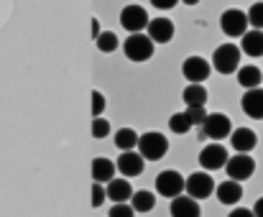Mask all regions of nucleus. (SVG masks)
I'll use <instances>...</instances> for the list:
<instances>
[{
    "label": "nucleus",
    "mask_w": 263,
    "mask_h": 217,
    "mask_svg": "<svg viewBox=\"0 0 263 217\" xmlns=\"http://www.w3.org/2000/svg\"><path fill=\"white\" fill-rule=\"evenodd\" d=\"M228 148L222 146V143H210V146H204L202 151H199V166L204 169V171H217V169H225V164H228Z\"/></svg>",
    "instance_id": "11"
},
{
    "label": "nucleus",
    "mask_w": 263,
    "mask_h": 217,
    "mask_svg": "<svg viewBox=\"0 0 263 217\" xmlns=\"http://www.w3.org/2000/svg\"><path fill=\"white\" fill-rule=\"evenodd\" d=\"M154 51H156V44L151 41V36L148 33H130L125 41H123V54H125V59H130V62H136V64H143V62H148L151 56H154Z\"/></svg>",
    "instance_id": "1"
},
{
    "label": "nucleus",
    "mask_w": 263,
    "mask_h": 217,
    "mask_svg": "<svg viewBox=\"0 0 263 217\" xmlns=\"http://www.w3.org/2000/svg\"><path fill=\"white\" fill-rule=\"evenodd\" d=\"M186 115H189L192 125H202L207 117V110H204V105H194V108H186Z\"/></svg>",
    "instance_id": "31"
},
{
    "label": "nucleus",
    "mask_w": 263,
    "mask_h": 217,
    "mask_svg": "<svg viewBox=\"0 0 263 217\" xmlns=\"http://www.w3.org/2000/svg\"><path fill=\"white\" fill-rule=\"evenodd\" d=\"M240 108L248 117L253 120H263V87H253V90H246L243 100H240Z\"/></svg>",
    "instance_id": "16"
},
{
    "label": "nucleus",
    "mask_w": 263,
    "mask_h": 217,
    "mask_svg": "<svg viewBox=\"0 0 263 217\" xmlns=\"http://www.w3.org/2000/svg\"><path fill=\"white\" fill-rule=\"evenodd\" d=\"M169 212H172V217H199L202 207H199V200H194L189 194H179V197L172 200Z\"/></svg>",
    "instance_id": "15"
},
{
    "label": "nucleus",
    "mask_w": 263,
    "mask_h": 217,
    "mask_svg": "<svg viewBox=\"0 0 263 217\" xmlns=\"http://www.w3.org/2000/svg\"><path fill=\"white\" fill-rule=\"evenodd\" d=\"M115 171H118V164H115V161H110V159H105V156L92 159V179H95V182L107 184V182L115 179Z\"/></svg>",
    "instance_id": "18"
},
{
    "label": "nucleus",
    "mask_w": 263,
    "mask_h": 217,
    "mask_svg": "<svg viewBox=\"0 0 263 217\" xmlns=\"http://www.w3.org/2000/svg\"><path fill=\"white\" fill-rule=\"evenodd\" d=\"M138 153L146 161H161L169 153V138L159 130H148L138 138Z\"/></svg>",
    "instance_id": "2"
},
{
    "label": "nucleus",
    "mask_w": 263,
    "mask_h": 217,
    "mask_svg": "<svg viewBox=\"0 0 263 217\" xmlns=\"http://www.w3.org/2000/svg\"><path fill=\"white\" fill-rule=\"evenodd\" d=\"M130 205H133V210H136V212H151V210L156 207V194H154V192H146V189L133 192Z\"/></svg>",
    "instance_id": "24"
},
{
    "label": "nucleus",
    "mask_w": 263,
    "mask_h": 217,
    "mask_svg": "<svg viewBox=\"0 0 263 217\" xmlns=\"http://www.w3.org/2000/svg\"><path fill=\"white\" fill-rule=\"evenodd\" d=\"M253 212H256V217H263V197L256 202V207H253Z\"/></svg>",
    "instance_id": "36"
},
{
    "label": "nucleus",
    "mask_w": 263,
    "mask_h": 217,
    "mask_svg": "<svg viewBox=\"0 0 263 217\" xmlns=\"http://www.w3.org/2000/svg\"><path fill=\"white\" fill-rule=\"evenodd\" d=\"M233 133V120L225 112H207L204 123L199 125V135L202 138H212V141H225Z\"/></svg>",
    "instance_id": "4"
},
{
    "label": "nucleus",
    "mask_w": 263,
    "mask_h": 217,
    "mask_svg": "<svg viewBox=\"0 0 263 217\" xmlns=\"http://www.w3.org/2000/svg\"><path fill=\"white\" fill-rule=\"evenodd\" d=\"M240 51L248 54V56H253V59L263 56V31L261 28L246 31V33L240 36Z\"/></svg>",
    "instance_id": "20"
},
{
    "label": "nucleus",
    "mask_w": 263,
    "mask_h": 217,
    "mask_svg": "<svg viewBox=\"0 0 263 217\" xmlns=\"http://www.w3.org/2000/svg\"><path fill=\"white\" fill-rule=\"evenodd\" d=\"M92 117H102V110L107 105V100H105V95L100 92V90H92Z\"/></svg>",
    "instance_id": "30"
},
{
    "label": "nucleus",
    "mask_w": 263,
    "mask_h": 217,
    "mask_svg": "<svg viewBox=\"0 0 263 217\" xmlns=\"http://www.w3.org/2000/svg\"><path fill=\"white\" fill-rule=\"evenodd\" d=\"M228 217H256V212L253 210H246V207H235Z\"/></svg>",
    "instance_id": "34"
},
{
    "label": "nucleus",
    "mask_w": 263,
    "mask_h": 217,
    "mask_svg": "<svg viewBox=\"0 0 263 217\" xmlns=\"http://www.w3.org/2000/svg\"><path fill=\"white\" fill-rule=\"evenodd\" d=\"M194 125H192V120H189V115H186V110H181V112H174L172 117H169V130L176 133V135H184V133H189Z\"/></svg>",
    "instance_id": "26"
},
{
    "label": "nucleus",
    "mask_w": 263,
    "mask_h": 217,
    "mask_svg": "<svg viewBox=\"0 0 263 217\" xmlns=\"http://www.w3.org/2000/svg\"><path fill=\"white\" fill-rule=\"evenodd\" d=\"M176 3H181V0H151V5L159 8V10H172Z\"/></svg>",
    "instance_id": "33"
},
{
    "label": "nucleus",
    "mask_w": 263,
    "mask_h": 217,
    "mask_svg": "<svg viewBox=\"0 0 263 217\" xmlns=\"http://www.w3.org/2000/svg\"><path fill=\"white\" fill-rule=\"evenodd\" d=\"M181 3H184V5H197L199 0H181Z\"/></svg>",
    "instance_id": "37"
},
{
    "label": "nucleus",
    "mask_w": 263,
    "mask_h": 217,
    "mask_svg": "<svg viewBox=\"0 0 263 217\" xmlns=\"http://www.w3.org/2000/svg\"><path fill=\"white\" fill-rule=\"evenodd\" d=\"M115 164H118V171H120L125 179L141 176L143 169H146V159H143L138 151H120V159H118Z\"/></svg>",
    "instance_id": "12"
},
{
    "label": "nucleus",
    "mask_w": 263,
    "mask_h": 217,
    "mask_svg": "<svg viewBox=\"0 0 263 217\" xmlns=\"http://www.w3.org/2000/svg\"><path fill=\"white\" fill-rule=\"evenodd\" d=\"M248 13L240 10V8H228L222 15H220V28L225 36L230 38H240L246 31H248Z\"/></svg>",
    "instance_id": "5"
},
{
    "label": "nucleus",
    "mask_w": 263,
    "mask_h": 217,
    "mask_svg": "<svg viewBox=\"0 0 263 217\" xmlns=\"http://www.w3.org/2000/svg\"><path fill=\"white\" fill-rule=\"evenodd\" d=\"M248 23H251L253 28H261L263 31V0L253 3V5L248 8Z\"/></svg>",
    "instance_id": "28"
},
{
    "label": "nucleus",
    "mask_w": 263,
    "mask_h": 217,
    "mask_svg": "<svg viewBox=\"0 0 263 217\" xmlns=\"http://www.w3.org/2000/svg\"><path fill=\"white\" fill-rule=\"evenodd\" d=\"M148 13H146V8L143 5H125L123 10H120V26L128 31V33H141V31H146V26H148Z\"/></svg>",
    "instance_id": "9"
},
{
    "label": "nucleus",
    "mask_w": 263,
    "mask_h": 217,
    "mask_svg": "<svg viewBox=\"0 0 263 217\" xmlns=\"http://www.w3.org/2000/svg\"><path fill=\"white\" fill-rule=\"evenodd\" d=\"M89 133H92L95 141H102V138L110 135V123L105 117H92V130Z\"/></svg>",
    "instance_id": "27"
},
{
    "label": "nucleus",
    "mask_w": 263,
    "mask_h": 217,
    "mask_svg": "<svg viewBox=\"0 0 263 217\" xmlns=\"http://www.w3.org/2000/svg\"><path fill=\"white\" fill-rule=\"evenodd\" d=\"M240 56H243L240 46H235V44H222V46H217L215 54H212V69L220 72V74H235V72L240 69Z\"/></svg>",
    "instance_id": "3"
},
{
    "label": "nucleus",
    "mask_w": 263,
    "mask_h": 217,
    "mask_svg": "<svg viewBox=\"0 0 263 217\" xmlns=\"http://www.w3.org/2000/svg\"><path fill=\"white\" fill-rule=\"evenodd\" d=\"M215 194H217L220 205H238V202L243 200V187H240V182H235V179H228V182L217 184Z\"/></svg>",
    "instance_id": "19"
},
{
    "label": "nucleus",
    "mask_w": 263,
    "mask_h": 217,
    "mask_svg": "<svg viewBox=\"0 0 263 217\" xmlns=\"http://www.w3.org/2000/svg\"><path fill=\"white\" fill-rule=\"evenodd\" d=\"M107 217H136V210H133L130 202H118V205L110 207Z\"/></svg>",
    "instance_id": "29"
},
{
    "label": "nucleus",
    "mask_w": 263,
    "mask_h": 217,
    "mask_svg": "<svg viewBox=\"0 0 263 217\" xmlns=\"http://www.w3.org/2000/svg\"><path fill=\"white\" fill-rule=\"evenodd\" d=\"M184 192H186V179H184L179 171L166 169V171H161V174L156 176V194L174 200V197L184 194Z\"/></svg>",
    "instance_id": "6"
},
{
    "label": "nucleus",
    "mask_w": 263,
    "mask_h": 217,
    "mask_svg": "<svg viewBox=\"0 0 263 217\" xmlns=\"http://www.w3.org/2000/svg\"><path fill=\"white\" fill-rule=\"evenodd\" d=\"M230 146L235 148V153H251L258 146V135L251 128H233L230 133Z\"/></svg>",
    "instance_id": "14"
},
{
    "label": "nucleus",
    "mask_w": 263,
    "mask_h": 217,
    "mask_svg": "<svg viewBox=\"0 0 263 217\" xmlns=\"http://www.w3.org/2000/svg\"><path fill=\"white\" fill-rule=\"evenodd\" d=\"M215 189H217V184L210 176V171H194L186 176V194L194 200H207L215 194Z\"/></svg>",
    "instance_id": "8"
},
{
    "label": "nucleus",
    "mask_w": 263,
    "mask_h": 217,
    "mask_svg": "<svg viewBox=\"0 0 263 217\" xmlns=\"http://www.w3.org/2000/svg\"><path fill=\"white\" fill-rule=\"evenodd\" d=\"M146 33L151 36L154 44H169V41L174 38L176 28L169 18H151L148 26H146Z\"/></svg>",
    "instance_id": "13"
},
{
    "label": "nucleus",
    "mask_w": 263,
    "mask_h": 217,
    "mask_svg": "<svg viewBox=\"0 0 263 217\" xmlns=\"http://www.w3.org/2000/svg\"><path fill=\"white\" fill-rule=\"evenodd\" d=\"M133 184L123 176V179H112V182H107V189H105V194H107V200L110 202H130V197H133Z\"/></svg>",
    "instance_id": "17"
},
{
    "label": "nucleus",
    "mask_w": 263,
    "mask_h": 217,
    "mask_svg": "<svg viewBox=\"0 0 263 217\" xmlns=\"http://www.w3.org/2000/svg\"><path fill=\"white\" fill-rule=\"evenodd\" d=\"M181 100L186 103V108L204 105V103H207V87H204V85H199V82H192V85H186V87H184Z\"/></svg>",
    "instance_id": "22"
},
{
    "label": "nucleus",
    "mask_w": 263,
    "mask_h": 217,
    "mask_svg": "<svg viewBox=\"0 0 263 217\" xmlns=\"http://www.w3.org/2000/svg\"><path fill=\"white\" fill-rule=\"evenodd\" d=\"M138 133L133 130V128H120L118 133H115V146L120 148V151H133V148H138Z\"/></svg>",
    "instance_id": "23"
},
{
    "label": "nucleus",
    "mask_w": 263,
    "mask_h": 217,
    "mask_svg": "<svg viewBox=\"0 0 263 217\" xmlns=\"http://www.w3.org/2000/svg\"><path fill=\"white\" fill-rule=\"evenodd\" d=\"M105 187L100 184V182H95L92 184V207H102V202H105Z\"/></svg>",
    "instance_id": "32"
},
{
    "label": "nucleus",
    "mask_w": 263,
    "mask_h": 217,
    "mask_svg": "<svg viewBox=\"0 0 263 217\" xmlns=\"http://www.w3.org/2000/svg\"><path fill=\"white\" fill-rule=\"evenodd\" d=\"M235 74H238V85L246 87V90H253V87L263 85V72L256 64H246V67H240Z\"/></svg>",
    "instance_id": "21"
},
{
    "label": "nucleus",
    "mask_w": 263,
    "mask_h": 217,
    "mask_svg": "<svg viewBox=\"0 0 263 217\" xmlns=\"http://www.w3.org/2000/svg\"><path fill=\"white\" fill-rule=\"evenodd\" d=\"M181 74L186 77V82H207L212 74V62H207L204 56H186L181 64Z\"/></svg>",
    "instance_id": "10"
},
{
    "label": "nucleus",
    "mask_w": 263,
    "mask_h": 217,
    "mask_svg": "<svg viewBox=\"0 0 263 217\" xmlns=\"http://www.w3.org/2000/svg\"><path fill=\"white\" fill-rule=\"evenodd\" d=\"M225 171H228V179H235V182H246L256 174V161L251 153H235L228 159L225 164Z\"/></svg>",
    "instance_id": "7"
},
{
    "label": "nucleus",
    "mask_w": 263,
    "mask_h": 217,
    "mask_svg": "<svg viewBox=\"0 0 263 217\" xmlns=\"http://www.w3.org/2000/svg\"><path fill=\"white\" fill-rule=\"evenodd\" d=\"M95 44H97V49H100L102 54H112V51L120 49V38H118V33H112V31H102V33L95 38Z\"/></svg>",
    "instance_id": "25"
},
{
    "label": "nucleus",
    "mask_w": 263,
    "mask_h": 217,
    "mask_svg": "<svg viewBox=\"0 0 263 217\" xmlns=\"http://www.w3.org/2000/svg\"><path fill=\"white\" fill-rule=\"evenodd\" d=\"M89 26H92V38H97V36L102 33V28H100V21H97V18H92V23H89Z\"/></svg>",
    "instance_id": "35"
}]
</instances>
